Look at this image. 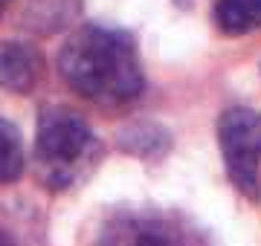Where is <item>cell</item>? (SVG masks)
Listing matches in <instances>:
<instances>
[{"mask_svg":"<svg viewBox=\"0 0 261 246\" xmlns=\"http://www.w3.org/2000/svg\"><path fill=\"white\" fill-rule=\"evenodd\" d=\"M102 246H203V240L177 218L128 211L102 229Z\"/></svg>","mask_w":261,"mask_h":246,"instance_id":"obj_4","label":"cell"},{"mask_svg":"<svg viewBox=\"0 0 261 246\" xmlns=\"http://www.w3.org/2000/svg\"><path fill=\"white\" fill-rule=\"evenodd\" d=\"M99 160L90 125L70 107H47L38 119L35 168L49 189H67Z\"/></svg>","mask_w":261,"mask_h":246,"instance_id":"obj_2","label":"cell"},{"mask_svg":"<svg viewBox=\"0 0 261 246\" xmlns=\"http://www.w3.org/2000/svg\"><path fill=\"white\" fill-rule=\"evenodd\" d=\"M23 171V139L18 128L0 119V186L15 182Z\"/></svg>","mask_w":261,"mask_h":246,"instance_id":"obj_7","label":"cell"},{"mask_svg":"<svg viewBox=\"0 0 261 246\" xmlns=\"http://www.w3.org/2000/svg\"><path fill=\"white\" fill-rule=\"evenodd\" d=\"M218 142L232 186L247 197H255L261 165V116L250 107H229L218 119Z\"/></svg>","mask_w":261,"mask_h":246,"instance_id":"obj_3","label":"cell"},{"mask_svg":"<svg viewBox=\"0 0 261 246\" xmlns=\"http://www.w3.org/2000/svg\"><path fill=\"white\" fill-rule=\"evenodd\" d=\"M9 6V0H0V15H3V9Z\"/></svg>","mask_w":261,"mask_h":246,"instance_id":"obj_9","label":"cell"},{"mask_svg":"<svg viewBox=\"0 0 261 246\" xmlns=\"http://www.w3.org/2000/svg\"><path fill=\"white\" fill-rule=\"evenodd\" d=\"M0 246H12V237L9 235H0Z\"/></svg>","mask_w":261,"mask_h":246,"instance_id":"obj_8","label":"cell"},{"mask_svg":"<svg viewBox=\"0 0 261 246\" xmlns=\"http://www.w3.org/2000/svg\"><path fill=\"white\" fill-rule=\"evenodd\" d=\"M215 23L226 35H244L261 26V0H218Z\"/></svg>","mask_w":261,"mask_h":246,"instance_id":"obj_6","label":"cell"},{"mask_svg":"<svg viewBox=\"0 0 261 246\" xmlns=\"http://www.w3.org/2000/svg\"><path fill=\"white\" fill-rule=\"evenodd\" d=\"M41 73L35 49L18 41H0V87L12 93H29Z\"/></svg>","mask_w":261,"mask_h":246,"instance_id":"obj_5","label":"cell"},{"mask_svg":"<svg viewBox=\"0 0 261 246\" xmlns=\"http://www.w3.org/2000/svg\"><path fill=\"white\" fill-rule=\"evenodd\" d=\"M58 70L79 96L105 107L134 102L145 84L134 41L105 26L73 32L61 47Z\"/></svg>","mask_w":261,"mask_h":246,"instance_id":"obj_1","label":"cell"}]
</instances>
